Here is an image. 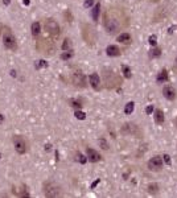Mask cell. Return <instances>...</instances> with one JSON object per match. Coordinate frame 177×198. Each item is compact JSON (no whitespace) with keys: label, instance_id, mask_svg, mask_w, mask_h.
<instances>
[{"label":"cell","instance_id":"obj_14","mask_svg":"<svg viewBox=\"0 0 177 198\" xmlns=\"http://www.w3.org/2000/svg\"><path fill=\"white\" fill-rule=\"evenodd\" d=\"M106 53H107L109 57H119L122 52H120L119 46H116V45H109L106 48Z\"/></svg>","mask_w":177,"mask_h":198},{"label":"cell","instance_id":"obj_1","mask_svg":"<svg viewBox=\"0 0 177 198\" xmlns=\"http://www.w3.org/2000/svg\"><path fill=\"white\" fill-rule=\"evenodd\" d=\"M103 28L109 34H116L126 29L129 24V19L124 8L111 5L103 12Z\"/></svg>","mask_w":177,"mask_h":198},{"label":"cell","instance_id":"obj_7","mask_svg":"<svg viewBox=\"0 0 177 198\" xmlns=\"http://www.w3.org/2000/svg\"><path fill=\"white\" fill-rule=\"evenodd\" d=\"M12 143H13L15 151H16L19 155H25L28 152V141L25 140L23 136L15 135V136L12 137Z\"/></svg>","mask_w":177,"mask_h":198},{"label":"cell","instance_id":"obj_5","mask_svg":"<svg viewBox=\"0 0 177 198\" xmlns=\"http://www.w3.org/2000/svg\"><path fill=\"white\" fill-rule=\"evenodd\" d=\"M103 78H105V85L107 89H114L115 86H119L122 83V78H119L113 70H105Z\"/></svg>","mask_w":177,"mask_h":198},{"label":"cell","instance_id":"obj_31","mask_svg":"<svg viewBox=\"0 0 177 198\" xmlns=\"http://www.w3.org/2000/svg\"><path fill=\"white\" fill-rule=\"evenodd\" d=\"M148 42H150L151 46H156V44H157L156 36H150V38H148Z\"/></svg>","mask_w":177,"mask_h":198},{"label":"cell","instance_id":"obj_43","mask_svg":"<svg viewBox=\"0 0 177 198\" xmlns=\"http://www.w3.org/2000/svg\"><path fill=\"white\" fill-rule=\"evenodd\" d=\"M0 159H1V155H0Z\"/></svg>","mask_w":177,"mask_h":198},{"label":"cell","instance_id":"obj_2","mask_svg":"<svg viewBox=\"0 0 177 198\" xmlns=\"http://www.w3.org/2000/svg\"><path fill=\"white\" fill-rule=\"evenodd\" d=\"M1 32H3V45L4 48L8 49L11 52H16L19 45H17L16 36L13 34L12 29L8 25H1Z\"/></svg>","mask_w":177,"mask_h":198},{"label":"cell","instance_id":"obj_39","mask_svg":"<svg viewBox=\"0 0 177 198\" xmlns=\"http://www.w3.org/2000/svg\"><path fill=\"white\" fill-rule=\"evenodd\" d=\"M23 3H24V5H29V3H31V1H29V0H24Z\"/></svg>","mask_w":177,"mask_h":198},{"label":"cell","instance_id":"obj_6","mask_svg":"<svg viewBox=\"0 0 177 198\" xmlns=\"http://www.w3.org/2000/svg\"><path fill=\"white\" fill-rule=\"evenodd\" d=\"M44 195L45 197H49V198H56V197H60L61 195V188L58 186L56 182L53 181H48V182H44Z\"/></svg>","mask_w":177,"mask_h":198},{"label":"cell","instance_id":"obj_8","mask_svg":"<svg viewBox=\"0 0 177 198\" xmlns=\"http://www.w3.org/2000/svg\"><path fill=\"white\" fill-rule=\"evenodd\" d=\"M72 83L75 86V87H78V89H83L86 86V77L85 74L81 72V70H77L72 74Z\"/></svg>","mask_w":177,"mask_h":198},{"label":"cell","instance_id":"obj_9","mask_svg":"<svg viewBox=\"0 0 177 198\" xmlns=\"http://www.w3.org/2000/svg\"><path fill=\"white\" fill-rule=\"evenodd\" d=\"M148 169L152 172H159L161 171V168H163V157L160 156H155L152 157L150 161H148Z\"/></svg>","mask_w":177,"mask_h":198},{"label":"cell","instance_id":"obj_42","mask_svg":"<svg viewBox=\"0 0 177 198\" xmlns=\"http://www.w3.org/2000/svg\"><path fill=\"white\" fill-rule=\"evenodd\" d=\"M176 126H177V119H176Z\"/></svg>","mask_w":177,"mask_h":198},{"label":"cell","instance_id":"obj_12","mask_svg":"<svg viewBox=\"0 0 177 198\" xmlns=\"http://www.w3.org/2000/svg\"><path fill=\"white\" fill-rule=\"evenodd\" d=\"M163 94H164V96H165L167 99H169V100H173V99H176V90H174L172 86H169V85L164 86Z\"/></svg>","mask_w":177,"mask_h":198},{"label":"cell","instance_id":"obj_19","mask_svg":"<svg viewBox=\"0 0 177 198\" xmlns=\"http://www.w3.org/2000/svg\"><path fill=\"white\" fill-rule=\"evenodd\" d=\"M164 120H165V118H164L163 110L157 108L156 111H155V122H156V124H163Z\"/></svg>","mask_w":177,"mask_h":198},{"label":"cell","instance_id":"obj_22","mask_svg":"<svg viewBox=\"0 0 177 198\" xmlns=\"http://www.w3.org/2000/svg\"><path fill=\"white\" fill-rule=\"evenodd\" d=\"M99 9H101V4L97 3V4H95V7H94V9H93V19H94V21H98Z\"/></svg>","mask_w":177,"mask_h":198},{"label":"cell","instance_id":"obj_21","mask_svg":"<svg viewBox=\"0 0 177 198\" xmlns=\"http://www.w3.org/2000/svg\"><path fill=\"white\" fill-rule=\"evenodd\" d=\"M62 50H64V52L72 50V41H70V38H65V40H64V44H62Z\"/></svg>","mask_w":177,"mask_h":198},{"label":"cell","instance_id":"obj_40","mask_svg":"<svg viewBox=\"0 0 177 198\" xmlns=\"http://www.w3.org/2000/svg\"><path fill=\"white\" fill-rule=\"evenodd\" d=\"M173 31H174V27H170V28H169V33H172Z\"/></svg>","mask_w":177,"mask_h":198},{"label":"cell","instance_id":"obj_23","mask_svg":"<svg viewBox=\"0 0 177 198\" xmlns=\"http://www.w3.org/2000/svg\"><path fill=\"white\" fill-rule=\"evenodd\" d=\"M34 68L37 69H41V68H48V62L45 61V60H38V61L34 62Z\"/></svg>","mask_w":177,"mask_h":198},{"label":"cell","instance_id":"obj_20","mask_svg":"<svg viewBox=\"0 0 177 198\" xmlns=\"http://www.w3.org/2000/svg\"><path fill=\"white\" fill-rule=\"evenodd\" d=\"M133 110H135V103L128 102L126 104V107H124V114H126V115H131V114L133 112Z\"/></svg>","mask_w":177,"mask_h":198},{"label":"cell","instance_id":"obj_16","mask_svg":"<svg viewBox=\"0 0 177 198\" xmlns=\"http://www.w3.org/2000/svg\"><path fill=\"white\" fill-rule=\"evenodd\" d=\"M136 131H137V126H135L133 123H126L122 127V132L127 133V135H131V133L133 135Z\"/></svg>","mask_w":177,"mask_h":198},{"label":"cell","instance_id":"obj_24","mask_svg":"<svg viewBox=\"0 0 177 198\" xmlns=\"http://www.w3.org/2000/svg\"><path fill=\"white\" fill-rule=\"evenodd\" d=\"M122 72H123V75H124V78H131L132 73H131V69H129L127 65H123V66H122Z\"/></svg>","mask_w":177,"mask_h":198},{"label":"cell","instance_id":"obj_25","mask_svg":"<svg viewBox=\"0 0 177 198\" xmlns=\"http://www.w3.org/2000/svg\"><path fill=\"white\" fill-rule=\"evenodd\" d=\"M75 160L78 161V163H81V164H86L87 163V157L83 156L81 152H78V153L75 155Z\"/></svg>","mask_w":177,"mask_h":198},{"label":"cell","instance_id":"obj_26","mask_svg":"<svg viewBox=\"0 0 177 198\" xmlns=\"http://www.w3.org/2000/svg\"><path fill=\"white\" fill-rule=\"evenodd\" d=\"M157 191H159V186H157L156 184L148 185V193H150V194H156Z\"/></svg>","mask_w":177,"mask_h":198},{"label":"cell","instance_id":"obj_15","mask_svg":"<svg viewBox=\"0 0 177 198\" xmlns=\"http://www.w3.org/2000/svg\"><path fill=\"white\" fill-rule=\"evenodd\" d=\"M116 40H118V42H120V44L128 45V44H131V41H132V37H131V34L129 33L124 32V33H120L119 36L116 37Z\"/></svg>","mask_w":177,"mask_h":198},{"label":"cell","instance_id":"obj_41","mask_svg":"<svg viewBox=\"0 0 177 198\" xmlns=\"http://www.w3.org/2000/svg\"><path fill=\"white\" fill-rule=\"evenodd\" d=\"M176 66H177V58H176Z\"/></svg>","mask_w":177,"mask_h":198},{"label":"cell","instance_id":"obj_37","mask_svg":"<svg viewBox=\"0 0 177 198\" xmlns=\"http://www.w3.org/2000/svg\"><path fill=\"white\" fill-rule=\"evenodd\" d=\"M4 122V115H1V114H0V124L3 123Z\"/></svg>","mask_w":177,"mask_h":198},{"label":"cell","instance_id":"obj_35","mask_svg":"<svg viewBox=\"0 0 177 198\" xmlns=\"http://www.w3.org/2000/svg\"><path fill=\"white\" fill-rule=\"evenodd\" d=\"M99 182H101V180H99V178H97L95 181H94V182H93V184H91V189H94V188H95V186L99 184Z\"/></svg>","mask_w":177,"mask_h":198},{"label":"cell","instance_id":"obj_32","mask_svg":"<svg viewBox=\"0 0 177 198\" xmlns=\"http://www.w3.org/2000/svg\"><path fill=\"white\" fill-rule=\"evenodd\" d=\"M155 111V107H153V104H150V106H147V108H145V114L147 115H151V114Z\"/></svg>","mask_w":177,"mask_h":198},{"label":"cell","instance_id":"obj_18","mask_svg":"<svg viewBox=\"0 0 177 198\" xmlns=\"http://www.w3.org/2000/svg\"><path fill=\"white\" fill-rule=\"evenodd\" d=\"M168 79H169V75H168L167 69H163V70L157 74V82L159 83H165V82H168Z\"/></svg>","mask_w":177,"mask_h":198},{"label":"cell","instance_id":"obj_29","mask_svg":"<svg viewBox=\"0 0 177 198\" xmlns=\"http://www.w3.org/2000/svg\"><path fill=\"white\" fill-rule=\"evenodd\" d=\"M150 53H151L150 56H151V57H153V58H155V57H160L161 49H160V48H155V49H152V50H151Z\"/></svg>","mask_w":177,"mask_h":198},{"label":"cell","instance_id":"obj_28","mask_svg":"<svg viewBox=\"0 0 177 198\" xmlns=\"http://www.w3.org/2000/svg\"><path fill=\"white\" fill-rule=\"evenodd\" d=\"M72 57H73V50H66L61 54V60H64V61H68Z\"/></svg>","mask_w":177,"mask_h":198},{"label":"cell","instance_id":"obj_3","mask_svg":"<svg viewBox=\"0 0 177 198\" xmlns=\"http://www.w3.org/2000/svg\"><path fill=\"white\" fill-rule=\"evenodd\" d=\"M44 31L48 33V36L53 40L60 37L61 34V28L58 25V23L54 20V19H45L44 20Z\"/></svg>","mask_w":177,"mask_h":198},{"label":"cell","instance_id":"obj_33","mask_svg":"<svg viewBox=\"0 0 177 198\" xmlns=\"http://www.w3.org/2000/svg\"><path fill=\"white\" fill-rule=\"evenodd\" d=\"M163 161L165 163V164L170 165V157H169V155H164V156H163Z\"/></svg>","mask_w":177,"mask_h":198},{"label":"cell","instance_id":"obj_30","mask_svg":"<svg viewBox=\"0 0 177 198\" xmlns=\"http://www.w3.org/2000/svg\"><path fill=\"white\" fill-rule=\"evenodd\" d=\"M99 144H101V147H102V149H105V151H107L109 149V144H107V141L105 140V139H99Z\"/></svg>","mask_w":177,"mask_h":198},{"label":"cell","instance_id":"obj_11","mask_svg":"<svg viewBox=\"0 0 177 198\" xmlns=\"http://www.w3.org/2000/svg\"><path fill=\"white\" fill-rule=\"evenodd\" d=\"M88 82H90L93 89L97 90V91L101 89V78H99L98 73H91V74L88 75Z\"/></svg>","mask_w":177,"mask_h":198},{"label":"cell","instance_id":"obj_4","mask_svg":"<svg viewBox=\"0 0 177 198\" xmlns=\"http://www.w3.org/2000/svg\"><path fill=\"white\" fill-rule=\"evenodd\" d=\"M36 49H37L40 53H44V54L52 56L54 53V42H53V38H37V42H36Z\"/></svg>","mask_w":177,"mask_h":198},{"label":"cell","instance_id":"obj_38","mask_svg":"<svg viewBox=\"0 0 177 198\" xmlns=\"http://www.w3.org/2000/svg\"><path fill=\"white\" fill-rule=\"evenodd\" d=\"M9 3H11V0H3V4H5V5H8Z\"/></svg>","mask_w":177,"mask_h":198},{"label":"cell","instance_id":"obj_13","mask_svg":"<svg viewBox=\"0 0 177 198\" xmlns=\"http://www.w3.org/2000/svg\"><path fill=\"white\" fill-rule=\"evenodd\" d=\"M31 32H32V36H33L34 40H37L40 37V34H41V23L40 21H33L32 23Z\"/></svg>","mask_w":177,"mask_h":198},{"label":"cell","instance_id":"obj_10","mask_svg":"<svg viewBox=\"0 0 177 198\" xmlns=\"http://www.w3.org/2000/svg\"><path fill=\"white\" fill-rule=\"evenodd\" d=\"M86 157H87V161H90V163H98L102 160V156L94 148H86Z\"/></svg>","mask_w":177,"mask_h":198},{"label":"cell","instance_id":"obj_36","mask_svg":"<svg viewBox=\"0 0 177 198\" xmlns=\"http://www.w3.org/2000/svg\"><path fill=\"white\" fill-rule=\"evenodd\" d=\"M50 149H52V145H50V144H45V151H48V152H49Z\"/></svg>","mask_w":177,"mask_h":198},{"label":"cell","instance_id":"obj_27","mask_svg":"<svg viewBox=\"0 0 177 198\" xmlns=\"http://www.w3.org/2000/svg\"><path fill=\"white\" fill-rule=\"evenodd\" d=\"M74 116H75V118H77L78 120H85V119H86V114L83 112V111H81V110H75Z\"/></svg>","mask_w":177,"mask_h":198},{"label":"cell","instance_id":"obj_34","mask_svg":"<svg viewBox=\"0 0 177 198\" xmlns=\"http://www.w3.org/2000/svg\"><path fill=\"white\" fill-rule=\"evenodd\" d=\"M93 4H94V0H86L83 5H85V8H88V7H91Z\"/></svg>","mask_w":177,"mask_h":198},{"label":"cell","instance_id":"obj_17","mask_svg":"<svg viewBox=\"0 0 177 198\" xmlns=\"http://www.w3.org/2000/svg\"><path fill=\"white\" fill-rule=\"evenodd\" d=\"M68 103H69V106L73 107V108H75V110H81L82 107H83V102H82L81 99H78V98H75V99H69Z\"/></svg>","mask_w":177,"mask_h":198}]
</instances>
